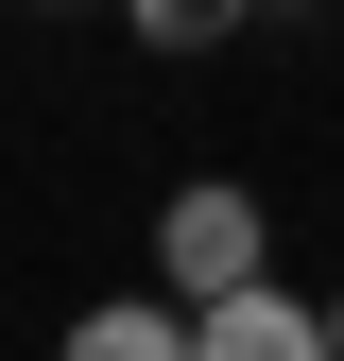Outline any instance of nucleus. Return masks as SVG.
Masks as SVG:
<instances>
[{
    "label": "nucleus",
    "mask_w": 344,
    "mask_h": 361,
    "mask_svg": "<svg viewBox=\"0 0 344 361\" xmlns=\"http://www.w3.org/2000/svg\"><path fill=\"white\" fill-rule=\"evenodd\" d=\"M155 293L190 310H241V293H276V224H258V190H224V172H190V190L155 207Z\"/></svg>",
    "instance_id": "obj_1"
},
{
    "label": "nucleus",
    "mask_w": 344,
    "mask_h": 361,
    "mask_svg": "<svg viewBox=\"0 0 344 361\" xmlns=\"http://www.w3.org/2000/svg\"><path fill=\"white\" fill-rule=\"evenodd\" d=\"M190 361H344L327 344V310H293V293H241V310H207Z\"/></svg>",
    "instance_id": "obj_2"
},
{
    "label": "nucleus",
    "mask_w": 344,
    "mask_h": 361,
    "mask_svg": "<svg viewBox=\"0 0 344 361\" xmlns=\"http://www.w3.org/2000/svg\"><path fill=\"white\" fill-rule=\"evenodd\" d=\"M52 361H190V310H172V293H104Z\"/></svg>",
    "instance_id": "obj_3"
},
{
    "label": "nucleus",
    "mask_w": 344,
    "mask_h": 361,
    "mask_svg": "<svg viewBox=\"0 0 344 361\" xmlns=\"http://www.w3.org/2000/svg\"><path fill=\"white\" fill-rule=\"evenodd\" d=\"M121 18H138V35H155V52H207V35H241V18H258V0H121Z\"/></svg>",
    "instance_id": "obj_4"
},
{
    "label": "nucleus",
    "mask_w": 344,
    "mask_h": 361,
    "mask_svg": "<svg viewBox=\"0 0 344 361\" xmlns=\"http://www.w3.org/2000/svg\"><path fill=\"white\" fill-rule=\"evenodd\" d=\"M327 344H344V293H327Z\"/></svg>",
    "instance_id": "obj_5"
}]
</instances>
